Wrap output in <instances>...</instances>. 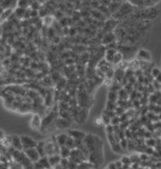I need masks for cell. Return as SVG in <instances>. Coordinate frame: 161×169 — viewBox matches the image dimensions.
Wrapping results in <instances>:
<instances>
[{
    "label": "cell",
    "instance_id": "obj_30",
    "mask_svg": "<svg viewBox=\"0 0 161 169\" xmlns=\"http://www.w3.org/2000/svg\"><path fill=\"white\" fill-rule=\"evenodd\" d=\"M92 15L93 16V17H95L96 19H98V20H103L104 17H105V16L103 15L101 12H99L97 10H95L94 12H92Z\"/></svg>",
    "mask_w": 161,
    "mask_h": 169
},
{
    "label": "cell",
    "instance_id": "obj_12",
    "mask_svg": "<svg viewBox=\"0 0 161 169\" xmlns=\"http://www.w3.org/2000/svg\"><path fill=\"white\" fill-rule=\"evenodd\" d=\"M41 123H42V120L40 116L38 114H35L31 121V126L34 130H39L41 128Z\"/></svg>",
    "mask_w": 161,
    "mask_h": 169
},
{
    "label": "cell",
    "instance_id": "obj_2",
    "mask_svg": "<svg viewBox=\"0 0 161 169\" xmlns=\"http://www.w3.org/2000/svg\"><path fill=\"white\" fill-rule=\"evenodd\" d=\"M131 15L139 20H150L157 17L158 11L154 7L135 8Z\"/></svg>",
    "mask_w": 161,
    "mask_h": 169
},
{
    "label": "cell",
    "instance_id": "obj_24",
    "mask_svg": "<svg viewBox=\"0 0 161 169\" xmlns=\"http://www.w3.org/2000/svg\"><path fill=\"white\" fill-rule=\"evenodd\" d=\"M31 1L28 0H21V1H17V6L18 8H22V9H27V7L30 5Z\"/></svg>",
    "mask_w": 161,
    "mask_h": 169
},
{
    "label": "cell",
    "instance_id": "obj_18",
    "mask_svg": "<svg viewBox=\"0 0 161 169\" xmlns=\"http://www.w3.org/2000/svg\"><path fill=\"white\" fill-rule=\"evenodd\" d=\"M35 148L37 149V151H38V153L39 154L40 158L44 157V156H46L45 155V142H44V140H41L38 143H37V146H36Z\"/></svg>",
    "mask_w": 161,
    "mask_h": 169
},
{
    "label": "cell",
    "instance_id": "obj_15",
    "mask_svg": "<svg viewBox=\"0 0 161 169\" xmlns=\"http://www.w3.org/2000/svg\"><path fill=\"white\" fill-rule=\"evenodd\" d=\"M137 58L139 59H141V60H145V61H150L151 60V54L146 51L145 50H139L138 54H137Z\"/></svg>",
    "mask_w": 161,
    "mask_h": 169
},
{
    "label": "cell",
    "instance_id": "obj_52",
    "mask_svg": "<svg viewBox=\"0 0 161 169\" xmlns=\"http://www.w3.org/2000/svg\"><path fill=\"white\" fill-rule=\"evenodd\" d=\"M0 4H1V1H0Z\"/></svg>",
    "mask_w": 161,
    "mask_h": 169
},
{
    "label": "cell",
    "instance_id": "obj_8",
    "mask_svg": "<svg viewBox=\"0 0 161 169\" xmlns=\"http://www.w3.org/2000/svg\"><path fill=\"white\" fill-rule=\"evenodd\" d=\"M33 167L35 169H48L51 168L50 163L48 161V157L47 156H44L41 157L38 161L33 163Z\"/></svg>",
    "mask_w": 161,
    "mask_h": 169
},
{
    "label": "cell",
    "instance_id": "obj_38",
    "mask_svg": "<svg viewBox=\"0 0 161 169\" xmlns=\"http://www.w3.org/2000/svg\"><path fill=\"white\" fill-rule=\"evenodd\" d=\"M30 4H31V6H32V11H38V8H39V4H38V2H37V1H32V2H31Z\"/></svg>",
    "mask_w": 161,
    "mask_h": 169
},
{
    "label": "cell",
    "instance_id": "obj_35",
    "mask_svg": "<svg viewBox=\"0 0 161 169\" xmlns=\"http://www.w3.org/2000/svg\"><path fill=\"white\" fill-rule=\"evenodd\" d=\"M120 161L122 162L123 165H126V166H129V165H131V163L130 158H129V157H126V156L122 157V159L120 160Z\"/></svg>",
    "mask_w": 161,
    "mask_h": 169
},
{
    "label": "cell",
    "instance_id": "obj_40",
    "mask_svg": "<svg viewBox=\"0 0 161 169\" xmlns=\"http://www.w3.org/2000/svg\"><path fill=\"white\" fill-rule=\"evenodd\" d=\"M90 5L92 9H95V10H97V8L99 7L100 4H99V1H92L90 2Z\"/></svg>",
    "mask_w": 161,
    "mask_h": 169
},
{
    "label": "cell",
    "instance_id": "obj_50",
    "mask_svg": "<svg viewBox=\"0 0 161 169\" xmlns=\"http://www.w3.org/2000/svg\"><path fill=\"white\" fill-rule=\"evenodd\" d=\"M95 123L97 125H100V124L102 123V119H101V117H97L96 120H95Z\"/></svg>",
    "mask_w": 161,
    "mask_h": 169
},
{
    "label": "cell",
    "instance_id": "obj_51",
    "mask_svg": "<svg viewBox=\"0 0 161 169\" xmlns=\"http://www.w3.org/2000/svg\"><path fill=\"white\" fill-rule=\"evenodd\" d=\"M3 12H4V9L0 7V16H1V15H2V14H3Z\"/></svg>",
    "mask_w": 161,
    "mask_h": 169
},
{
    "label": "cell",
    "instance_id": "obj_31",
    "mask_svg": "<svg viewBox=\"0 0 161 169\" xmlns=\"http://www.w3.org/2000/svg\"><path fill=\"white\" fill-rule=\"evenodd\" d=\"M101 119H102V123H104L105 125L111 124V118L109 116H107L106 114L103 113L102 116H101Z\"/></svg>",
    "mask_w": 161,
    "mask_h": 169
},
{
    "label": "cell",
    "instance_id": "obj_25",
    "mask_svg": "<svg viewBox=\"0 0 161 169\" xmlns=\"http://www.w3.org/2000/svg\"><path fill=\"white\" fill-rule=\"evenodd\" d=\"M64 147H66L67 148H69V149H71V150L73 149V148H75V147H74V139L68 136V138L66 139Z\"/></svg>",
    "mask_w": 161,
    "mask_h": 169
},
{
    "label": "cell",
    "instance_id": "obj_5",
    "mask_svg": "<svg viewBox=\"0 0 161 169\" xmlns=\"http://www.w3.org/2000/svg\"><path fill=\"white\" fill-rule=\"evenodd\" d=\"M69 160L71 161H73L77 164H79L83 161H85L87 160V158L84 156V154H83L81 151H79V149L77 148H73L71 150V153H70V156L68 158Z\"/></svg>",
    "mask_w": 161,
    "mask_h": 169
},
{
    "label": "cell",
    "instance_id": "obj_13",
    "mask_svg": "<svg viewBox=\"0 0 161 169\" xmlns=\"http://www.w3.org/2000/svg\"><path fill=\"white\" fill-rule=\"evenodd\" d=\"M60 160H61V157L59 156V154H54L51 156H48V161L50 163L51 168H53L56 165L59 164Z\"/></svg>",
    "mask_w": 161,
    "mask_h": 169
},
{
    "label": "cell",
    "instance_id": "obj_43",
    "mask_svg": "<svg viewBox=\"0 0 161 169\" xmlns=\"http://www.w3.org/2000/svg\"><path fill=\"white\" fill-rule=\"evenodd\" d=\"M105 130H106L107 134H113V133H114V131H113V125H111V124L105 125Z\"/></svg>",
    "mask_w": 161,
    "mask_h": 169
},
{
    "label": "cell",
    "instance_id": "obj_33",
    "mask_svg": "<svg viewBox=\"0 0 161 169\" xmlns=\"http://www.w3.org/2000/svg\"><path fill=\"white\" fill-rule=\"evenodd\" d=\"M12 13V9L4 10V12H3V14L1 15V17H2V19H6V18H8V17L11 16Z\"/></svg>",
    "mask_w": 161,
    "mask_h": 169
},
{
    "label": "cell",
    "instance_id": "obj_16",
    "mask_svg": "<svg viewBox=\"0 0 161 169\" xmlns=\"http://www.w3.org/2000/svg\"><path fill=\"white\" fill-rule=\"evenodd\" d=\"M117 50L116 49H107L105 54V61L107 63H113V59L114 55L116 54Z\"/></svg>",
    "mask_w": 161,
    "mask_h": 169
},
{
    "label": "cell",
    "instance_id": "obj_4",
    "mask_svg": "<svg viewBox=\"0 0 161 169\" xmlns=\"http://www.w3.org/2000/svg\"><path fill=\"white\" fill-rule=\"evenodd\" d=\"M44 142H45V152L47 157L54 154H59V147L56 141L55 137H51L44 140Z\"/></svg>",
    "mask_w": 161,
    "mask_h": 169
},
{
    "label": "cell",
    "instance_id": "obj_47",
    "mask_svg": "<svg viewBox=\"0 0 161 169\" xmlns=\"http://www.w3.org/2000/svg\"><path fill=\"white\" fill-rule=\"evenodd\" d=\"M114 163H115V166H116L117 169H121L122 168H123V164H122V162H121L120 160L115 161Z\"/></svg>",
    "mask_w": 161,
    "mask_h": 169
},
{
    "label": "cell",
    "instance_id": "obj_7",
    "mask_svg": "<svg viewBox=\"0 0 161 169\" xmlns=\"http://www.w3.org/2000/svg\"><path fill=\"white\" fill-rule=\"evenodd\" d=\"M24 154H25V156L32 161V163H35L37 161H38V160L40 159V156L38 153L36 148H29L24 151Z\"/></svg>",
    "mask_w": 161,
    "mask_h": 169
},
{
    "label": "cell",
    "instance_id": "obj_21",
    "mask_svg": "<svg viewBox=\"0 0 161 169\" xmlns=\"http://www.w3.org/2000/svg\"><path fill=\"white\" fill-rule=\"evenodd\" d=\"M71 153V149L67 148L66 147H59V156L61 157V159H68L70 156Z\"/></svg>",
    "mask_w": 161,
    "mask_h": 169
},
{
    "label": "cell",
    "instance_id": "obj_23",
    "mask_svg": "<svg viewBox=\"0 0 161 169\" xmlns=\"http://www.w3.org/2000/svg\"><path fill=\"white\" fill-rule=\"evenodd\" d=\"M94 167L93 165L89 162L88 160H85V161H83L79 164H78V167H77V169H93Z\"/></svg>",
    "mask_w": 161,
    "mask_h": 169
},
{
    "label": "cell",
    "instance_id": "obj_28",
    "mask_svg": "<svg viewBox=\"0 0 161 169\" xmlns=\"http://www.w3.org/2000/svg\"><path fill=\"white\" fill-rule=\"evenodd\" d=\"M118 99V94L116 93V92H110L108 93V101H111V102H113L115 103V101L117 100Z\"/></svg>",
    "mask_w": 161,
    "mask_h": 169
},
{
    "label": "cell",
    "instance_id": "obj_1",
    "mask_svg": "<svg viewBox=\"0 0 161 169\" xmlns=\"http://www.w3.org/2000/svg\"><path fill=\"white\" fill-rule=\"evenodd\" d=\"M83 142L88 150L87 160L93 165L94 168L97 169L104 161L103 140L95 134L89 133L83 139Z\"/></svg>",
    "mask_w": 161,
    "mask_h": 169
},
{
    "label": "cell",
    "instance_id": "obj_39",
    "mask_svg": "<svg viewBox=\"0 0 161 169\" xmlns=\"http://www.w3.org/2000/svg\"><path fill=\"white\" fill-rule=\"evenodd\" d=\"M130 160H131V163H139V161H141V160H139V155H136V154H134V155H132L131 157H130Z\"/></svg>",
    "mask_w": 161,
    "mask_h": 169
},
{
    "label": "cell",
    "instance_id": "obj_29",
    "mask_svg": "<svg viewBox=\"0 0 161 169\" xmlns=\"http://www.w3.org/2000/svg\"><path fill=\"white\" fill-rule=\"evenodd\" d=\"M155 144H156V139L153 138L147 139L146 141H145V145H146V147H155Z\"/></svg>",
    "mask_w": 161,
    "mask_h": 169
},
{
    "label": "cell",
    "instance_id": "obj_32",
    "mask_svg": "<svg viewBox=\"0 0 161 169\" xmlns=\"http://www.w3.org/2000/svg\"><path fill=\"white\" fill-rule=\"evenodd\" d=\"M127 144H128V139H121V140L119 141V145H120L121 148H122L124 151L127 150Z\"/></svg>",
    "mask_w": 161,
    "mask_h": 169
},
{
    "label": "cell",
    "instance_id": "obj_17",
    "mask_svg": "<svg viewBox=\"0 0 161 169\" xmlns=\"http://www.w3.org/2000/svg\"><path fill=\"white\" fill-rule=\"evenodd\" d=\"M122 4V2L121 1H111V4H110V5L108 6V10H109V12H110V13H111V15L114 13L118 8H119V6Z\"/></svg>",
    "mask_w": 161,
    "mask_h": 169
},
{
    "label": "cell",
    "instance_id": "obj_3",
    "mask_svg": "<svg viewBox=\"0 0 161 169\" xmlns=\"http://www.w3.org/2000/svg\"><path fill=\"white\" fill-rule=\"evenodd\" d=\"M134 9L135 8L132 5H131L128 2L122 3V4L119 6V8L111 16H112L113 19L116 21H118L120 19H125L134 12Z\"/></svg>",
    "mask_w": 161,
    "mask_h": 169
},
{
    "label": "cell",
    "instance_id": "obj_36",
    "mask_svg": "<svg viewBox=\"0 0 161 169\" xmlns=\"http://www.w3.org/2000/svg\"><path fill=\"white\" fill-rule=\"evenodd\" d=\"M120 124V120H119V118L118 116H114L111 119V125H118Z\"/></svg>",
    "mask_w": 161,
    "mask_h": 169
},
{
    "label": "cell",
    "instance_id": "obj_49",
    "mask_svg": "<svg viewBox=\"0 0 161 169\" xmlns=\"http://www.w3.org/2000/svg\"><path fill=\"white\" fill-rule=\"evenodd\" d=\"M107 169H117L116 166H115V163H114V162L110 163V164L108 165V167H107Z\"/></svg>",
    "mask_w": 161,
    "mask_h": 169
},
{
    "label": "cell",
    "instance_id": "obj_46",
    "mask_svg": "<svg viewBox=\"0 0 161 169\" xmlns=\"http://www.w3.org/2000/svg\"><path fill=\"white\" fill-rule=\"evenodd\" d=\"M139 160H143V162L145 161V160H148V158H149V157H148V155L145 154H141L139 156Z\"/></svg>",
    "mask_w": 161,
    "mask_h": 169
},
{
    "label": "cell",
    "instance_id": "obj_26",
    "mask_svg": "<svg viewBox=\"0 0 161 169\" xmlns=\"http://www.w3.org/2000/svg\"><path fill=\"white\" fill-rule=\"evenodd\" d=\"M122 59H123L122 54H121L119 51H117L116 54H115L114 57H113V64H118V63H120V61H121Z\"/></svg>",
    "mask_w": 161,
    "mask_h": 169
},
{
    "label": "cell",
    "instance_id": "obj_42",
    "mask_svg": "<svg viewBox=\"0 0 161 169\" xmlns=\"http://www.w3.org/2000/svg\"><path fill=\"white\" fill-rule=\"evenodd\" d=\"M116 108V104L113 103V102H111V101H108L107 103V107H106V110H109V111H114Z\"/></svg>",
    "mask_w": 161,
    "mask_h": 169
},
{
    "label": "cell",
    "instance_id": "obj_14",
    "mask_svg": "<svg viewBox=\"0 0 161 169\" xmlns=\"http://www.w3.org/2000/svg\"><path fill=\"white\" fill-rule=\"evenodd\" d=\"M17 1H1L0 4V7L4 10H9V9H13V7H15L17 5Z\"/></svg>",
    "mask_w": 161,
    "mask_h": 169
},
{
    "label": "cell",
    "instance_id": "obj_22",
    "mask_svg": "<svg viewBox=\"0 0 161 169\" xmlns=\"http://www.w3.org/2000/svg\"><path fill=\"white\" fill-rule=\"evenodd\" d=\"M117 22H118V21H116V20H114V19H111V20H109V21H107V22L105 23V27H104V30H105L106 33H107V32H111V31L116 26V24H115V23H117Z\"/></svg>",
    "mask_w": 161,
    "mask_h": 169
},
{
    "label": "cell",
    "instance_id": "obj_27",
    "mask_svg": "<svg viewBox=\"0 0 161 169\" xmlns=\"http://www.w3.org/2000/svg\"><path fill=\"white\" fill-rule=\"evenodd\" d=\"M25 11L26 9H22V8H18L17 7L16 11H15V14L17 17L21 18V17H25Z\"/></svg>",
    "mask_w": 161,
    "mask_h": 169
},
{
    "label": "cell",
    "instance_id": "obj_20",
    "mask_svg": "<svg viewBox=\"0 0 161 169\" xmlns=\"http://www.w3.org/2000/svg\"><path fill=\"white\" fill-rule=\"evenodd\" d=\"M55 124H56L57 127L63 129V128H65L66 126L70 125V120L62 118V119H58V120H56V123Z\"/></svg>",
    "mask_w": 161,
    "mask_h": 169
},
{
    "label": "cell",
    "instance_id": "obj_11",
    "mask_svg": "<svg viewBox=\"0 0 161 169\" xmlns=\"http://www.w3.org/2000/svg\"><path fill=\"white\" fill-rule=\"evenodd\" d=\"M115 39H116V37L114 35V33L113 32H107L102 38L101 40V43L103 45H110L113 42H115Z\"/></svg>",
    "mask_w": 161,
    "mask_h": 169
},
{
    "label": "cell",
    "instance_id": "obj_41",
    "mask_svg": "<svg viewBox=\"0 0 161 169\" xmlns=\"http://www.w3.org/2000/svg\"><path fill=\"white\" fill-rule=\"evenodd\" d=\"M77 167H78V164H77V163H75V162H73V161H71V160L68 161V167H67V168L68 169H77Z\"/></svg>",
    "mask_w": 161,
    "mask_h": 169
},
{
    "label": "cell",
    "instance_id": "obj_19",
    "mask_svg": "<svg viewBox=\"0 0 161 169\" xmlns=\"http://www.w3.org/2000/svg\"><path fill=\"white\" fill-rule=\"evenodd\" d=\"M55 138H56V141H57L58 147H64V146L66 139L68 138V134L67 133H61V134L56 136Z\"/></svg>",
    "mask_w": 161,
    "mask_h": 169
},
{
    "label": "cell",
    "instance_id": "obj_45",
    "mask_svg": "<svg viewBox=\"0 0 161 169\" xmlns=\"http://www.w3.org/2000/svg\"><path fill=\"white\" fill-rule=\"evenodd\" d=\"M44 23H45V25H50V24H51V23H52V18H51V17H45L44 18Z\"/></svg>",
    "mask_w": 161,
    "mask_h": 169
},
{
    "label": "cell",
    "instance_id": "obj_9",
    "mask_svg": "<svg viewBox=\"0 0 161 169\" xmlns=\"http://www.w3.org/2000/svg\"><path fill=\"white\" fill-rule=\"evenodd\" d=\"M67 134L69 137L72 138L75 140H82L86 135L84 132L79 131V130H69Z\"/></svg>",
    "mask_w": 161,
    "mask_h": 169
},
{
    "label": "cell",
    "instance_id": "obj_37",
    "mask_svg": "<svg viewBox=\"0 0 161 169\" xmlns=\"http://www.w3.org/2000/svg\"><path fill=\"white\" fill-rule=\"evenodd\" d=\"M152 87H153V89L157 92H160V82H157L155 79L153 80V83H152Z\"/></svg>",
    "mask_w": 161,
    "mask_h": 169
},
{
    "label": "cell",
    "instance_id": "obj_48",
    "mask_svg": "<svg viewBox=\"0 0 161 169\" xmlns=\"http://www.w3.org/2000/svg\"><path fill=\"white\" fill-rule=\"evenodd\" d=\"M38 11H32V10H31V14H30L31 17H38Z\"/></svg>",
    "mask_w": 161,
    "mask_h": 169
},
{
    "label": "cell",
    "instance_id": "obj_10",
    "mask_svg": "<svg viewBox=\"0 0 161 169\" xmlns=\"http://www.w3.org/2000/svg\"><path fill=\"white\" fill-rule=\"evenodd\" d=\"M11 145L12 146V147L14 148V150L23 151L22 143H21V139H20V137H19V136H17V135H12V136H11Z\"/></svg>",
    "mask_w": 161,
    "mask_h": 169
},
{
    "label": "cell",
    "instance_id": "obj_34",
    "mask_svg": "<svg viewBox=\"0 0 161 169\" xmlns=\"http://www.w3.org/2000/svg\"><path fill=\"white\" fill-rule=\"evenodd\" d=\"M151 73H152V78H157L159 75H160V68H157V67H154L152 70V72H151Z\"/></svg>",
    "mask_w": 161,
    "mask_h": 169
},
{
    "label": "cell",
    "instance_id": "obj_6",
    "mask_svg": "<svg viewBox=\"0 0 161 169\" xmlns=\"http://www.w3.org/2000/svg\"><path fill=\"white\" fill-rule=\"evenodd\" d=\"M21 143H22V147H23V151L29 149V148H35L37 146V141L34 140L33 139L29 137V136H21Z\"/></svg>",
    "mask_w": 161,
    "mask_h": 169
},
{
    "label": "cell",
    "instance_id": "obj_44",
    "mask_svg": "<svg viewBox=\"0 0 161 169\" xmlns=\"http://www.w3.org/2000/svg\"><path fill=\"white\" fill-rule=\"evenodd\" d=\"M124 133H125V138L126 139L132 138V133L131 132V130H129V129H126V130L124 131Z\"/></svg>",
    "mask_w": 161,
    "mask_h": 169
}]
</instances>
